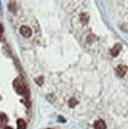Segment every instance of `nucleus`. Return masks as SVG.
Listing matches in <instances>:
<instances>
[{"label": "nucleus", "mask_w": 128, "mask_h": 129, "mask_svg": "<svg viewBox=\"0 0 128 129\" xmlns=\"http://www.w3.org/2000/svg\"><path fill=\"white\" fill-rule=\"evenodd\" d=\"M16 87H17V91L19 94L24 96L25 98H28L29 95V91L26 86L22 85V84H17Z\"/></svg>", "instance_id": "1"}, {"label": "nucleus", "mask_w": 128, "mask_h": 129, "mask_svg": "<svg viewBox=\"0 0 128 129\" xmlns=\"http://www.w3.org/2000/svg\"><path fill=\"white\" fill-rule=\"evenodd\" d=\"M116 72L119 77H123L127 72V67L124 66V64H119V66H117Z\"/></svg>", "instance_id": "2"}, {"label": "nucleus", "mask_w": 128, "mask_h": 129, "mask_svg": "<svg viewBox=\"0 0 128 129\" xmlns=\"http://www.w3.org/2000/svg\"><path fill=\"white\" fill-rule=\"evenodd\" d=\"M20 32L21 34L25 37V38H28L32 34V31H31V28L28 26H21L20 28Z\"/></svg>", "instance_id": "3"}, {"label": "nucleus", "mask_w": 128, "mask_h": 129, "mask_svg": "<svg viewBox=\"0 0 128 129\" xmlns=\"http://www.w3.org/2000/svg\"><path fill=\"white\" fill-rule=\"evenodd\" d=\"M121 49H122V45H121L120 43H117L116 44L115 46L112 47V49L111 50V54L112 56L116 57L119 54V51L121 50Z\"/></svg>", "instance_id": "4"}, {"label": "nucleus", "mask_w": 128, "mask_h": 129, "mask_svg": "<svg viewBox=\"0 0 128 129\" xmlns=\"http://www.w3.org/2000/svg\"><path fill=\"white\" fill-rule=\"evenodd\" d=\"M94 127L95 129H105L106 128V124L105 123L101 120L95 121V123L94 124Z\"/></svg>", "instance_id": "5"}, {"label": "nucleus", "mask_w": 128, "mask_h": 129, "mask_svg": "<svg viewBox=\"0 0 128 129\" xmlns=\"http://www.w3.org/2000/svg\"><path fill=\"white\" fill-rule=\"evenodd\" d=\"M17 129H26L27 124L23 119H18L17 121Z\"/></svg>", "instance_id": "6"}, {"label": "nucleus", "mask_w": 128, "mask_h": 129, "mask_svg": "<svg viewBox=\"0 0 128 129\" xmlns=\"http://www.w3.org/2000/svg\"><path fill=\"white\" fill-rule=\"evenodd\" d=\"M6 122H7V117H6V115L3 113H0V123L2 124H6Z\"/></svg>", "instance_id": "7"}, {"label": "nucleus", "mask_w": 128, "mask_h": 129, "mask_svg": "<svg viewBox=\"0 0 128 129\" xmlns=\"http://www.w3.org/2000/svg\"><path fill=\"white\" fill-rule=\"evenodd\" d=\"M68 104H69L70 107H74L76 104H78V101L75 100V99H71L69 100Z\"/></svg>", "instance_id": "8"}, {"label": "nucleus", "mask_w": 128, "mask_h": 129, "mask_svg": "<svg viewBox=\"0 0 128 129\" xmlns=\"http://www.w3.org/2000/svg\"><path fill=\"white\" fill-rule=\"evenodd\" d=\"M3 28L1 24H0V33H3Z\"/></svg>", "instance_id": "9"}, {"label": "nucleus", "mask_w": 128, "mask_h": 129, "mask_svg": "<svg viewBox=\"0 0 128 129\" xmlns=\"http://www.w3.org/2000/svg\"><path fill=\"white\" fill-rule=\"evenodd\" d=\"M4 129H13L12 127H6Z\"/></svg>", "instance_id": "10"}]
</instances>
